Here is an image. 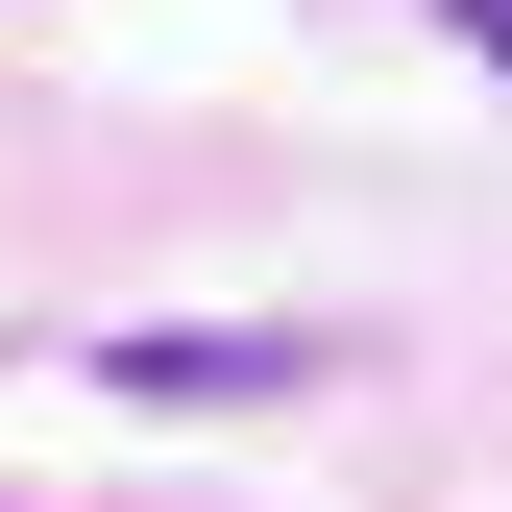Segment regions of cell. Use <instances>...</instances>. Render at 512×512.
Here are the masks:
<instances>
[{"label":"cell","instance_id":"cell-1","mask_svg":"<svg viewBox=\"0 0 512 512\" xmlns=\"http://www.w3.org/2000/svg\"><path fill=\"white\" fill-rule=\"evenodd\" d=\"M98 391L122 415H293V391H342V342H317V317H122Z\"/></svg>","mask_w":512,"mask_h":512},{"label":"cell","instance_id":"cell-2","mask_svg":"<svg viewBox=\"0 0 512 512\" xmlns=\"http://www.w3.org/2000/svg\"><path fill=\"white\" fill-rule=\"evenodd\" d=\"M439 25H464V49H488V74H512V0H439Z\"/></svg>","mask_w":512,"mask_h":512}]
</instances>
